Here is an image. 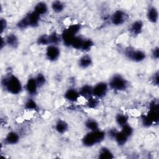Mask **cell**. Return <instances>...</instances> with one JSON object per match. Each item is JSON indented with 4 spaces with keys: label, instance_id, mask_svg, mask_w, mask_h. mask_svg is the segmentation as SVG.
Wrapping results in <instances>:
<instances>
[{
    "label": "cell",
    "instance_id": "30",
    "mask_svg": "<svg viewBox=\"0 0 159 159\" xmlns=\"http://www.w3.org/2000/svg\"><path fill=\"white\" fill-rule=\"evenodd\" d=\"M36 43L38 45H40V46L47 47L49 45L50 42H49V39H48V34H43L40 35L36 40Z\"/></svg>",
    "mask_w": 159,
    "mask_h": 159
},
{
    "label": "cell",
    "instance_id": "20",
    "mask_svg": "<svg viewBox=\"0 0 159 159\" xmlns=\"http://www.w3.org/2000/svg\"><path fill=\"white\" fill-rule=\"evenodd\" d=\"M98 158L100 159H112L114 155L112 151L107 147L102 146L98 151Z\"/></svg>",
    "mask_w": 159,
    "mask_h": 159
},
{
    "label": "cell",
    "instance_id": "33",
    "mask_svg": "<svg viewBox=\"0 0 159 159\" xmlns=\"http://www.w3.org/2000/svg\"><path fill=\"white\" fill-rule=\"evenodd\" d=\"M120 130L129 138H130L133 135L134 132V129L133 127L129 123L120 127Z\"/></svg>",
    "mask_w": 159,
    "mask_h": 159
},
{
    "label": "cell",
    "instance_id": "36",
    "mask_svg": "<svg viewBox=\"0 0 159 159\" xmlns=\"http://www.w3.org/2000/svg\"><path fill=\"white\" fill-rule=\"evenodd\" d=\"M151 81L154 86H158V84H159V72H158V71H155L153 74V75L151 78Z\"/></svg>",
    "mask_w": 159,
    "mask_h": 159
},
{
    "label": "cell",
    "instance_id": "10",
    "mask_svg": "<svg viewBox=\"0 0 159 159\" xmlns=\"http://www.w3.org/2000/svg\"><path fill=\"white\" fill-rule=\"evenodd\" d=\"M20 134L15 130H11L7 133L4 139V143L7 145H14L20 141Z\"/></svg>",
    "mask_w": 159,
    "mask_h": 159
},
{
    "label": "cell",
    "instance_id": "15",
    "mask_svg": "<svg viewBox=\"0 0 159 159\" xmlns=\"http://www.w3.org/2000/svg\"><path fill=\"white\" fill-rule=\"evenodd\" d=\"M76 35L70 32L67 28L65 29L61 33V43L66 47H71L73 41Z\"/></svg>",
    "mask_w": 159,
    "mask_h": 159
},
{
    "label": "cell",
    "instance_id": "2",
    "mask_svg": "<svg viewBox=\"0 0 159 159\" xmlns=\"http://www.w3.org/2000/svg\"><path fill=\"white\" fill-rule=\"evenodd\" d=\"M106 136V132L100 129L89 131L82 137L81 143L85 147H92L102 143Z\"/></svg>",
    "mask_w": 159,
    "mask_h": 159
},
{
    "label": "cell",
    "instance_id": "6",
    "mask_svg": "<svg viewBox=\"0 0 159 159\" xmlns=\"http://www.w3.org/2000/svg\"><path fill=\"white\" fill-rule=\"evenodd\" d=\"M109 90V87L107 82L101 81L93 85V96L99 99L105 98Z\"/></svg>",
    "mask_w": 159,
    "mask_h": 159
},
{
    "label": "cell",
    "instance_id": "26",
    "mask_svg": "<svg viewBox=\"0 0 159 159\" xmlns=\"http://www.w3.org/2000/svg\"><path fill=\"white\" fill-rule=\"evenodd\" d=\"M48 39L50 45H58L61 43V34L58 33L57 31H53L48 34Z\"/></svg>",
    "mask_w": 159,
    "mask_h": 159
},
{
    "label": "cell",
    "instance_id": "34",
    "mask_svg": "<svg viewBox=\"0 0 159 159\" xmlns=\"http://www.w3.org/2000/svg\"><path fill=\"white\" fill-rule=\"evenodd\" d=\"M16 27L18 29L22 30L29 28L27 19L25 16L18 20V22L16 24Z\"/></svg>",
    "mask_w": 159,
    "mask_h": 159
},
{
    "label": "cell",
    "instance_id": "16",
    "mask_svg": "<svg viewBox=\"0 0 159 159\" xmlns=\"http://www.w3.org/2000/svg\"><path fill=\"white\" fill-rule=\"evenodd\" d=\"M93 63V59L92 57L88 54L85 53L81 56L78 60V65L81 69H87L90 67Z\"/></svg>",
    "mask_w": 159,
    "mask_h": 159
},
{
    "label": "cell",
    "instance_id": "12",
    "mask_svg": "<svg viewBox=\"0 0 159 159\" xmlns=\"http://www.w3.org/2000/svg\"><path fill=\"white\" fill-rule=\"evenodd\" d=\"M144 24L142 20L138 19L133 21L129 25V31L133 36L140 35L143 30Z\"/></svg>",
    "mask_w": 159,
    "mask_h": 159
},
{
    "label": "cell",
    "instance_id": "32",
    "mask_svg": "<svg viewBox=\"0 0 159 159\" xmlns=\"http://www.w3.org/2000/svg\"><path fill=\"white\" fill-rule=\"evenodd\" d=\"M34 77L39 88H42L46 84L47 80L45 75L43 73L39 72Z\"/></svg>",
    "mask_w": 159,
    "mask_h": 159
},
{
    "label": "cell",
    "instance_id": "23",
    "mask_svg": "<svg viewBox=\"0 0 159 159\" xmlns=\"http://www.w3.org/2000/svg\"><path fill=\"white\" fill-rule=\"evenodd\" d=\"M129 116L124 113L119 112L115 116V122L120 128L129 123Z\"/></svg>",
    "mask_w": 159,
    "mask_h": 159
},
{
    "label": "cell",
    "instance_id": "28",
    "mask_svg": "<svg viewBox=\"0 0 159 159\" xmlns=\"http://www.w3.org/2000/svg\"><path fill=\"white\" fill-rule=\"evenodd\" d=\"M99 100L100 99H99L98 98L93 96L86 99V101H87L86 106L89 109H96L99 106V104H100Z\"/></svg>",
    "mask_w": 159,
    "mask_h": 159
},
{
    "label": "cell",
    "instance_id": "39",
    "mask_svg": "<svg viewBox=\"0 0 159 159\" xmlns=\"http://www.w3.org/2000/svg\"><path fill=\"white\" fill-rule=\"evenodd\" d=\"M117 130H116V129L115 128H111L107 132H106V135L108 136L110 139L114 140V137L116 134V133L117 132Z\"/></svg>",
    "mask_w": 159,
    "mask_h": 159
},
{
    "label": "cell",
    "instance_id": "22",
    "mask_svg": "<svg viewBox=\"0 0 159 159\" xmlns=\"http://www.w3.org/2000/svg\"><path fill=\"white\" fill-rule=\"evenodd\" d=\"M65 4L61 1H53L50 4V8L55 14H60L64 11L65 9Z\"/></svg>",
    "mask_w": 159,
    "mask_h": 159
},
{
    "label": "cell",
    "instance_id": "4",
    "mask_svg": "<svg viewBox=\"0 0 159 159\" xmlns=\"http://www.w3.org/2000/svg\"><path fill=\"white\" fill-rule=\"evenodd\" d=\"M124 54L127 59L135 62L140 63L143 61L146 58V53L140 49H136L132 47H127L124 49Z\"/></svg>",
    "mask_w": 159,
    "mask_h": 159
},
{
    "label": "cell",
    "instance_id": "13",
    "mask_svg": "<svg viewBox=\"0 0 159 159\" xmlns=\"http://www.w3.org/2000/svg\"><path fill=\"white\" fill-rule=\"evenodd\" d=\"M6 46L12 48L16 49L20 44V40L18 36L14 33H9L4 37Z\"/></svg>",
    "mask_w": 159,
    "mask_h": 159
},
{
    "label": "cell",
    "instance_id": "29",
    "mask_svg": "<svg viewBox=\"0 0 159 159\" xmlns=\"http://www.w3.org/2000/svg\"><path fill=\"white\" fill-rule=\"evenodd\" d=\"M84 39V37H83V36L80 35H77L75 37L71 47H72L73 48L76 50H81Z\"/></svg>",
    "mask_w": 159,
    "mask_h": 159
},
{
    "label": "cell",
    "instance_id": "27",
    "mask_svg": "<svg viewBox=\"0 0 159 159\" xmlns=\"http://www.w3.org/2000/svg\"><path fill=\"white\" fill-rule=\"evenodd\" d=\"M94 46V42L91 39L84 38L81 51L84 53H88L93 48Z\"/></svg>",
    "mask_w": 159,
    "mask_h": 159
},
{
    "label": "cell",
    "instance_id": "37",
    "mask_svg": "<svg viewBox=\"0 0 159 159\" xmlns=\"http://www.w3.org/2000/svg\"><path fill=\"white\" fill-rule=\"evenodd\" d=\"M7 20L4 17H1V34L2 35V34L5 32V30L7 28Z\"/></svg>",
    "mask_w": 159,
    "mask_h": 159
},
{
    "label": "cell",
    "instance_id": "40",
    "mask_svg": "<svg viewBox=\"0 0 159 159\" xmlns=\"http://www.w3.org/2000/svg\"><path fill=\"white\" fill-rule=\"evenodd\" d=\"M6 46V44L4 37H2V38H1V49L2 50L3 48L5 47Z\"/></svg>",
    "mask_w": 159,
    "mask_h": 159
},
{
    "label": "cell",
    "instance_id": "21",
    "mask_svg": "<svg viewBox=\"0 0 159 159\" xmlns=\"http://www.w3.org/2000/svg\"><path fill=\"white\" fill-rule=\"evenodd\" d=\"M129 139V138L120 130L116 133L114 140L119 147H123L127 143Z\"/></svg>",
    "mask_w": 159,
    "mask_h": 159
},
{
    "label": "cell",
    "instance_id": "17",
    "mask_svg": "<svg viewBox=\"0 0 159 159\" xmlns=\"http://www.w3.org/2000/svg\"><path fill=\"white\" fill-rule=\"evenodd\" d=\"M33 11L41 17L46 15L48 12L49 7L46 2L39 1L35 4Z\"/></svg>",
    "mask_w": 159,
    "mask_h": 159
},
{
    "label": "cell",
    "instance_id": "9",
    "mask_svg": "<svg viewBox=\"0 0 159 159\" xmlns=\"http://www.w3.org/2000/svg\"><path fill=\"white\" fill-rule=\"evenodd\" d=\"M63 98L65 100L70 102H75L78 101L80 98V95L78 89L73 87H70L65 91Z\"/></svg>",
    "mask_w": 159,
    "mask_h": 159
},
{
    "label": "cell",
    "instance_id": "14",
    "mask_svg": "<svg viewBox=\"0 0 159 159\" xmlns=\"http://www.w3.org/2000/svg\"><path fill=\"white\" fill-rule=\"evenodd\" d=\"M25 16L26 17L29 27L30 28H36L39 27L40 22V16L36 14L33 10L27 12Z\"/></svg>",
    "mask_w": 159,
    "mask_h": 159
},
{
    "label": "cell",
    "instance_id": "35",
    "mask_svg": "<svg viewBox=\"0 0 159 159\" xmlns=\"http://www.w3.org/2000/svg\"><path fill=\"white\" fill-rule=\"evenodd\" d=\"M81 29H82V25L79 23L72 24L67 27V29L75 35H79V33L81 31Z\"/></svg>",
    "mask_w": 159,
    "mask_h": 159
},
{
    "label": "cell",
    "instance_id": "18",
    "mask_svg": "<svg viewBox=\"0 0 159 159\" xmlns=\"http://www.w3.org/2000/svg\"><path fill=\"white\" fill-rule=\"evenodd\" d=\"M68 129L69 125L66 120L62 119H59L55 122V130L58 134L61 135L65 134L67 132Z\"/></svg>",
    "mask_w": 159,
    "mask_h": 159
},
{
    "label": "cell",
    "instance_id": "11",
    "mask_svg": "<svg viewBox=\"0 0 159 159\" xmlns=\"http://www.w3.org/2000/svg\"><path fill=\"white\" fill-rule=\"evenodd\" d=\"M146 17L150 23L153 24L158 23L159 13L157 7L153 5L149 6L147 9Z\"/></svg>",
    "mask_w": 159,
    "mask_h": 159
},
{
    "label": "cell",
    "instance_id": "7",
    "mask_svg": "<svg viewBox=\"0 0 159 159\" xmlns=\"http://www.w3.org/2000/svg\"><path fill=\"white\" fill-rule=\"evenodd\" d=\"M45 55L48 61L54 62L59 59L61 55V50L58 45H49L46 47Z\"/></svg>",
    "mask_w": 159,
    "mask_h": 159
},
{
    "label": "cell",
    "instance_id": "5",
    "mask_svg": "<svg viewBox=\"0 0 159 159\" xmlns=\"http://www.w3.org/2000/svg\"><path fill=\"white\" fill-rule=\"evenodd\" d=\"M129 19V14L123 9L114 11L110 16V22L114 26H121Z\"/></svg>",
    "mask_w": 159,
    "mask_h": 159
},
{
    "label": "cell",
    "instance_id": "25",
    "mask_svg": "<svg viewBox=\"0 0 159 159\" xmlns=\"http://www.w3.org/2000/svg\"><path fill=\"white\" fill-rule=\"evenodd\" d=\"M84 127L89 131H94L99 129V122L94 118H88L84 121Z\"/></svg>",
    "mask_w": 159,
    "mask_h": 159
},
{
    "label": "cell",
    "instance_id": "8",
    "mask_svg": "<svg viewBox=\"0 0 159 159\" xmlns=\"http://www.w3.org/2000/svg\"><path fill=\"white\" fill-rule=\"evenodd\" d=\"M24 88L29 97H34L38 94L39 86L34 76H30L26 81Z\"/></svg>",
    "mask_w": 159,
    "mask_h": 159
},
{
    "label": "cell",
    "instance_id": "3",
    "mask_svg": "<svg viewBox=\"0 0 159 159\" xmlns=\"http://www.w3.org/2000/svg\"><path fill=\"white\" fill-rule=\"evenodd\" d=\"M107 83L110 89L117 92L125 91L129 87V82L127 79L120 73L112 75Z\"/></svg>",
    "mask_w": 159,
    "mask_h": 159
},
{
    "label": "cell",
    "instance_id": "19",
    "mask_svg": "<svg viewBox=\"0 0 159 159\" xmlns=\"http://www.w3.org/2000/svg\"><path fill=\"white\" fill-rule=\"evenodd\" d=\"M93 86L89 84H84L79 89L78 91L80 97H82L86 99L93 96Z\"/></svg>",
    "mask_w": 159,
    "mask_h": 159
},
{
    "label": "cell",
    "instance_id": "31",
    "mask_svg": "<svg viewBox=\"0 0 159 159\" xmlns=\"http://www.w3.org/2000/svg\"><path fill=\"white\" fill-rule=\"evenodd\" d=\"M140 120L142 125L145 128L150 127L154 124L153 121L152 120V119L149 117V116L147 114H143L140 117Z\"/></svg>",
    "mask_w": 159,
    "mask_h": 159
},
{
    "label": "cell",
    "instance_id": "24",
    "mask_svg": "<svg viewBox=\"0 0 159 159\" xmlns=\"http://www.w3.org/2000/svg\"><path fill=\"white\" fill-rule=\"evenodd\" d=\"M24 107L25 110L30 111H37L39 108L37 102L32 97H29L25 100Z\"/></svg>",
    "mask_w": 159,
    "mask_h": 159
},
{
    "label": "cell",
    "instance_id": "1",
    "mask_svg": "<svg viewBox=\"0 0 159 159\" xmlns=\"http://www.w3.org/2000/svg\"><path fill=\"white\" fill-rule=\"evenodd\" d=\"M1 84L3 89L12 95L19 94L24 88L19 78L12 73H8L2 76Z\"/></svg>",
    "mask_w": 159,
    "mask_h": 159
},
{
    "label": "cell",
    "instance_id": "38",
    "mask_svg": "<svg viewBox=\"0 0 159 159\" xmlns=\"http://www.w3.org/2000/svg\"><path fill=\"white\" fill-rule=\"evenodd\" d=\"M151 57L153 60H158L159 58V47L158 46L155 47L151 52Z\"/></svg>",
    "mask_w": 159,
    "mask_h": 159
}]
</instances>
